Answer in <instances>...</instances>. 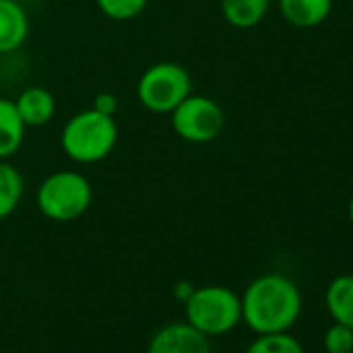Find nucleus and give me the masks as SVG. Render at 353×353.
<instances>
[{"label":"nucleus","instance_id":"obj_8","mask_svg":"<svg viewBox=\"0 0 353 353\" xmlns=\"http://www.w3.org/2000/svg\"><path fill=\"white\" fill-rule=\"evenodd\" d=\"M30 34V21L17 0H0V54L17 50Z\"/></svg>","mask_w":353,"mask_h":353},{"label":"nucleus","instance_id":"obj_11","mask_svg":"<svg viewBox=\"0 0 353 353\" xmlns=\"http://www.w3.org/2000/svg\"><path fill=\"white\" fill-rule=\"evenodd\" d=\"M326 310L339 324L353 328V274H341L326 287Z\"/></svg>","mask_w":353,"mask_h":353},{"label":"nucleus","instance_id":"obj_3","mask_svg":"<svg viewBox=\"0 0 353 353\" xmlns=\"http://www.w3.org/2000/svg\"><path fill=\"white\" fill-rule=\"evenodd\" d=\"M185 318L206 336L227 334L241 322V297L221 285L194 289L185 301Z\"/></svg>","mask_w":353,"mask_h":353},{"label":"nucleus","instance_id":"obj_5","mask_svg":"<svg viewBox=\"0 0 353 353\" xmlns=\"http://www.w3.org/2000/svg\"><path fill=\"white\" fill-rule=\"evenodd\" d=\"M192 92L190 73L174 63L152 65L139 79V102L152 112H172Z\"/></svg>","mask_w":353,"mask_h":353},{"label":"nucleus","instance_id":"obj_18","mask_svg":"<svg viewBox=\"0 0 353 353\" xmlns=\"http://www.w3.org/2000/svg\"><path fill=\"white\" fill-rule=\"evenodd\" d=\"M94 108L100 110V112H104V114H110L112 117L117 112L119 104H117V98L112 94H100L96 98V102H94Z\"/></svg>","mask_w":353,"mask_h":353},{"label":"nucleus","instance_id":"obj_20","mask_svg":"<svg viewBox=\"0 0 353 353\" xmlns=\"http://www.w3.org/2000/svg\"><path fill=\"white\" fill-rule=\"evenodd\" d=\"M349 221L353 223V198L349 200Z\"/></svg>","mask_w":353,"mask_h":353},{"label":"nucleus","instance_id":"obj_7","mask_svg":"<svg viewBox=\"0 0 353 353\" xmlns=\"http://www.w3.org/2000/svg\"><path fill=\"white\" fill-rule=\"evenodd\" d=\"M148 353H212L210 341L190 322H170L156 330Z\"/></svg>","mask_w":353,"mask_h":353},{"label":"nucleus","instance_id":"obj_15","mask_svg":"<svg viewBox=\"0 0 353 353\" xmlns=\"http://www.w3.org/2000/svg\"><path fill=\"white\" fill-rule=\"evenodd\" d=\"M245 353H303L301 343L287 332H266L248 347Z\"/></svg>","mask_w":353,"mask_h":353},{"label":"nucleus","instance_id":"obj_1","mask_svg":"<svg viewBox=\"0 0 353 353\" xmlns=\"http://www.w3.org/2000/svg\"><path fill=\"white\" fill-rule=\"evenodd\" d=\"M301 314L299 287L285 274H262L241 297V320L256 332H287Z\"/></svg>","mask_w":353,"mask_h":353},{"label":"nucleus","instance_id":"obj_14","mask_svg":"<svg viewBox=\"0 0 353 353\" xmlns=\"http://www.w3.org/2000/svg\"><path fill=\"white\" fill-rule=\"evenodd\" d=\"M23 196V179L13 164L0 160V221L15 212Z\"/></svg>","mask_w":353,"mask_h":353},{"label":"nucleus","instance_id":"obj_2","mask_svg":"<svg viewBox=\"0 0 353 353\" xmlns=\"http://www.w3.org/2000/svg\"><path fill=\"white\" fill-rule=\"evenodd\" d=\"M119 129L110 114L96 108L75 114L63 129L61 143L65 154L81 164L100 162L117 145Z\"/></svg>","mask_w":353,"mask_h":353},{"label":"nucleus","instance_id":"obj_16","mask_svg":"<svg viewBox=\"0 0 353 353\" xmlns=\"http://www.w3.org/2000/svg\"><path fill=\"white\" fill-rule=\"evenodd\" d=\"M100 11L117 21H127L137 17L143 9L148 0H96Z\"/></svg>","mask_w":353,"mask_h":353},{"label":"nucleus","instance_id":"obj_13","mask_svg":"<svg viewBox=\"0 0 353 353\" xmlns=\"http://www.w3.org/2000/svg\"><path fill=\"white\" fill-rule=\"evenodd\" d=\"M270 0H221V9L233 28L250 30L256 28L268 13Z\"/></svg>","mask_w":353,"mask_h":353},{"label":"nucleus","instance_id":"obj_19","mask_svg":"<svg viewBox=\"0 0 353 353\" xmlns=\"http://www.w3.org/2000/svg\"><path fill=\"white\" fill-rule=\"evenodd\" d=\"M194 289H196V287H194L192 283H176V287H174V297L185 303V301L192 297Z\"/></svg>","mask_w":353,"mask_h":353},{"label":"nucleus","instance_id":"obj_6","mask_svg":"<svg viewBox=\"0 0 353 353\" xmlns=\"http://www.w3.org/2000/svg\"><path fill=\"white\" fill-rule=\"evenodd\" d=\"M225 125L221 106L204 96H188L172 110V127L183 139L194 143L212 141Z\"/></svg>","mask_w":353,"mask_h":353},{"label":"nucleus","instance_id":"obj_17","mask_svg":"<svg viewBox=\"0 0 353 353\" xmlns=\"http://www.w3.org/2000/svg\"><path fill=\"white\" fill-rule=\"evenodd\" d=\"M324 349H326V353H351L353 351V328L334 322L324 332Z\"/></svg>","mask_w":353,"mask_h":353},{"label":"nucleus","instance_id":"obj_9","mask_svg":"<svg viewBox=\"0 0 353 353\" xmlns=\"http://www.w3.org/2000/svg\"><path fill=\"white\" fill-rule=\"evenodd\" d=\"M281 15L295 28H316L332 11V0H279Z\"/></svg>","mask_w":353,"mask_h":353},{"label":"nucleus","instance_id":"obj_12","mask_svg":"<svg viewBox=\"0 0 353 353\" xmlns=\"http://www.w3.org/2000/svg\"><path fill=\"white\" fill-rule=\"evenodd\" d=\"M15 104H17V110H19L23 123L32 125V127L46 125L52 119L54 110H57L54 96L48 90H44V88H30V90H26Z\"/></svg>","mask_w":353,"mask_h":353},{"label":"nucleus","instance_id":"obj_10","mask_svg":"<svg viewBox=\"0 0 353 353\" xmlns=\"http://www.w3.org/2000/svg\"><path fill=\"white\" fill-rule=\"evenodd\" d=\"M26 123L13 100L0 98V160L13 156L26 137Z\"/></svg>","mask_w":353,"mask_h":353},{"label":"nucleus","instance_id":"obj_4","mask_svg":"<svg viewBox=\"0 0 353 353\" xmlns=\"http://www.w3.org/2000/svg\"><path fill=\"white\" fill-rule=\"evenodd\" d=\"M92 204V185L83 174L61 170L50 174L38 190V206L57 223L79 219Z\"/></svg>","mask_w":353,"mask_h":353}]
</instances>
